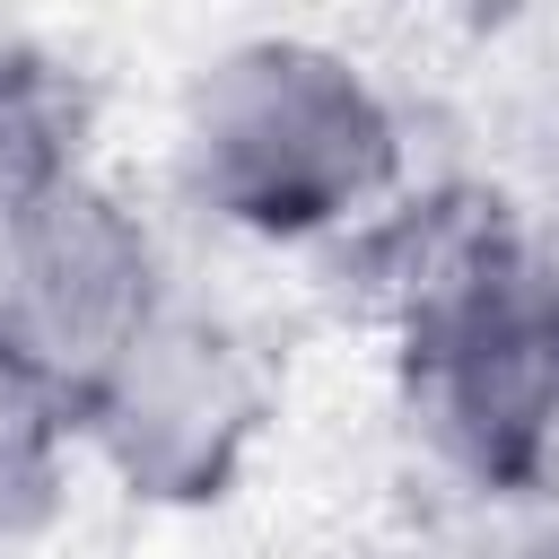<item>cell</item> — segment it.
Listing matches in <instances>:
<instances>
[{"instance_id": "obj_2", "label": "cell", "mask_w": 559, "mask_h": 559, "mask_svg": "<svg viewBox=\"0 0 559 559\" xmlns=\"http://www.w3.org/2000/svg\"><path fill=\"white\" fill-rule=\"evenodd\" d=\"M175 192L201 227L306 253L411 201V114L384 70L314 26L227 35L175 96Z\"/></svg>"}, {"instance_id": "obj_7", "label": "cell", "mask_w": 559, "mask_h": 559, "mask_svg": "<svg viewBox=\"0 0 559 559\" xmlns=\"http://www.w3.org/2000/svg\"><path fill=\"white\" fill-rule=\"evenodd\" d=\"M411 9H428L454 35H507L515 17H533V0H411Z\"/></svg>"}, {"instance_id": "obj_4", "label": "cell", "mask_w": 559, "mask_h": 559, "mask_svg": "<svg viewBox=\"0 0 559 559\" xmlns=\"http://www.w3.org/2000/svg\"><path fill=\"white\" fill-rule=\"evenodd\" d=\"M175 297L157 218L96 166L0 218V367L52 402H87L131 332Z\"/></svg>"}, {"instance_id": "obj_5", "label": "cell", "mask_w": 559, "mask_h": 559, "mask_svg": "<svg viewBox=\"0 0 559 559\" xmlns=\"http://www.w3.org/2000/svg\"><path fill=\"white\" fill-rule=\"evenodd\" d=\"M79 472H87V454H79V411L0 367V559L26 550V542H44V533L61 524Z\"/></svg>"}, {"instance_id": "obj_6", "label": "cell", "mask_w": 559, "mask_h": 559, "mask_svg": "<svg viewBox=\"0 0 559 559\" xmlns=\"http://www.w3.org/2000/svg\"><path fill=\"white\" fill-rule=\"evenodd\" d=\"M79 166H87V105L70 70H52L26 44H0V218H17Z\"/></svg>"}, {"instance_id": "obj_3", "label": "cell", "mask_w": 559, "mask_h": 559, "mask_svg": "<svg viewBox=\"0 0 559 559\" xmlns=\"http://www.w3.org/2000/svg\"><path fill=\"white\" fill-rule=\"evenodd\" d=\"M280 428V358L236 314L175 280V297L131 332V349L79 402V454L105 489L148 515L227 507Z\"/></svg>"}, {"instance_id": "obj_1", "label": "cell", "mask_w": 559, "mask_h": 559, "mask_svg": "<svg viewBox=\"0 0 559 559\" xmlns=\"http://www.w3.org/2000/svg\"><path fill=\"white\" fill-rule=\"evenodd\" d=\"M384 367L428 472L507 507L559 480V253L498 201H402L384 227Z\"/></svg>"}]
</instances>
